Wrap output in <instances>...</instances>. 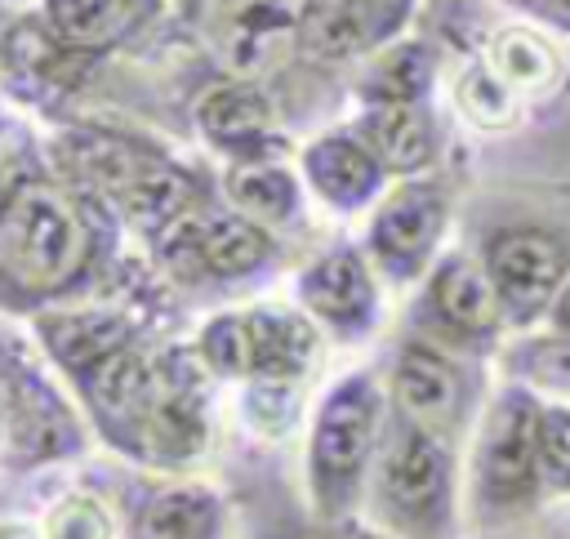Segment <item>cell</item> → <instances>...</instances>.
<instances>
[{
    "label": "cell",
    "instance_id": "cb8c5ba5",
    "mask_svg": "<svg viewBox=\"0 0 570 539\" xmlns=\"http://www.w3.org/2000/svg\"><path fill=\"white\" fill-rule=\"evenodd\" d=\"M512 374L552 388V392H570V334L552 330L548 339H530L521 347H512Z\"/></svg>",
    "mask_w": 570,
    "mask_h": 539
},
{
    "label": "cell",
    "instance_id": "8fae6325",
    "mask_svg": "<svg viewBox=\"0 0 570 539\" xmlns=\"http://www.w3.org/2000/svg\"><path fill=\"white\" fill-rule=\"evenodd\" d=\"M419 321L432 325V334H445L454 347H485L499 334L503 307L494 285L468 254H445L428 276Z\"/></svg>",
    "mask_w": 570,
    "mask_h": 539
},
{
    "label": "cell",
    "instance_id": "4fadbf2b",
    "mask_svg": "<svg viewBox=\"0 0 570 539\" xmlns=\"http://www.w3.org/2000/svg\"><path fill=\"white\" fill-rule=\"evenodd\" d=\"M298 303L316 321H325L338 339H361L374 325V316H379L370 267H365V258L352 245H338V249L321 254L312 267H303Z\"/></svg>",
    "mask_w": 570,
    "mask_h": 539
},
{
    "label": "cell",
    "instance_id": "d4e9b609",
    "mask_svg": "<svg viewBox=\"0 0 570 539\" xmlns=\"http://www.w3.org/2000/svg\"><path fill=\"white\" fill-rule=\"evenodd\" d=\"M539 459L543 490L570 494V405H552L539 414Z\"/></svg>",
    "mask_w": 570,
    "mask_h": 539
},
{
    "label": "cell",
    "instance_id": "ac0fdd59",
    "mask_svg": "<svg viewBox=\"0 0 570 539\" xmlns=\"http://www.w3.org/2000/svg\"><path fill=\"white\" fill-rule=\"evenodd\" d=\"M356 134L374 147L387 174H423L441 151V125L428 102H401V107H361Z\"/></svg>",
    "mask_w": 570,
    "mask_h": 539
},
{
    "label": "cell",
    "instance_id": "6da1fadb",
    "mask_svg": "<svg viewBox=\"0 0 570 539\" xmlns=\"http://www.w3.org/2000/svg\"><path fill=\"white\" fill-rule=\"evenodd\" d=\"M94 200V192L40 174L0 187V294L9 303L67 294L89 276L102 241Z\"/></svg>",
    "mask_w": 570,
    "mask_h": 539
},
{
    "label": "cell",
    "instance_id": "44dd1931",
    "mask_svg": "<svg viewBox=\"0 0 570 539\" xmlns=\"http://www.w3.org/2000/svg\"><path fill=\"white\" fill-rule=\"evenodd\" d=\"M227 200L249 214V218H263V223H294L303 214V192H298V178L289 169H281L276 160H245V165H232L227 178Z\"/></svg>",
    "mask_w": 570,
    "mask_h": 539
},
{
    "label": "cell",
    "instance_id": "e0dca14e",
    "mask_svg": "<svg viewBox=\"0 0 570 539\" xmlns=\"http://www.w3.org/2000/svg\"><path fill=\"white\" fill-rule=\"evenodd\" d=\"M436 67H441V49L428 36H392L365 58L356 76V98L361 107L428 102L436 85Z\"/></svg>",
    "mask_w": 570,
    "mask_h": 539
},
{
    "label": "cell",
    "instance_id": "f546056e",
    "mask_svg": "<svg viewBox=\"0 0 570 539\" xmlns=\"http://www.w3.org/2000/svg\"><path fill=\"white\" fill-rule=\"evenodd\" d=\"M0 539H31V530H22V526H0Z\"/></svg>",
    "mask_w": 570,
    "mask_h": 539
},
{
    "label": "cell",
    "instance_id": "277c9868",
    "mask_svg": "<svg viewBox=\"0 0 570 539\" xmlns=\"http://www.w3.org/2000/svg\"><path fill=\"white\" fill-rule=\"evenodd\" d=\"M374 512L405 539H441L450 535V486L454 459L450 445L396 414L387 423L383 445L374 450Z\"/></svg>",
    "mask_w": 570,
    "mask_h": 539
},
{
    "label": "cell",
    "instance_id": "4316f807",
    "mask_svg": "<svg viewBox=\"0 0 570 539\" xmlns=\"http://www.w3.org/2000/svg\"><path fill=\"white\" fill-rule=\"evenodd\" d=\"M490 4H503V9H512L521 18H530L543 31L570 36V0H490Z\"/></svg>",
    "mask_w": 570,
    "mask_h": 539
},
{
    "label": "cell",
    "instance_id": "1f68e13d",
    "mask_svg": "<svg viewBox=\"0 0 570 539\" xmlns=\"http://www.w3.org/2000/svg\"><path fill=\"white\" fill-rule=\"evenodd\" d=\"M0 129H4V116H0Z\"/></svg>",
    "mask_w": 570,
    "mask_h": 539
},
{
    "label": "cell",
    "instance_id": "9c48e42d",
    "mask_svg": "<svg viewBox=\"0 0 570 539\" xmlns=\"http://www.w3.org/2000/svg\"><path fill=\"white\" fill-rule=\"evenodd\" d=\"M414 0H303L298 13V58L312 62H352L370 58L396 36Z\"/></svg>",
    "mask_w": 570,
    "mask_h": 539
},
{
    "label": "cell",
    "instance_id": "9a60e30c",
    "mask_svg": "<svg viewBox=\"0 0 570 539\" xmlns=\"http://www.w3.org/2000/svg\"><path fill=\"white\" fill-rule=\"evenodd\" d=\"M392 401L396 414H405L410 423L423 428H441L454 423L463 410V383L450 365V356L432 343H405L392 361ZM441 437V432H436Z\"/></svg>",
    "mask_w": 570,
    "mask_h": 539
},
{
    "label": "cell",
    "instance_id": "2e32d148",
    "mask_svg": "<svg viewBox=\"0 0 570 539\" xmlns=\"http://www.w3.org/2000/svg\"><path fill=\"white\" fill-rule=\"evenodd\" d=\"M472 58V53H468ZM476 58L525 102V98H543L561 85V53L557 45L543 36V27L530 22H499L485 31V40L476 45Z\"/></svg>",
    "mask_w": 570,
    "mask_h": 539
},
{
    "label": "cell",
    "instance_id": "7402d4cb",
    "mask_svg": "<svg viewBox=\"0 0 570 539\" xmlns=\"http://www.w3.org/2000/svg\"><path fill=\"white\" fill-rule=\"evenodd\" d=\"M454 107H459V116H468L476 129H508V125H517V116H521V98L472 53L468 58V67L459 71V80H454Z\"/></svg>",
    "mask_w": 570,
    "mask_h": 539
},
{
    "label": "cell",
    "instance_id": "3957f363",
    "mask_svg": "<svg viewBox=\"0 0 570 539\" xmlns=\"http://www.w3.org/2000/svg\"><path fill=\"white\" fill-rule=\"evenodd\" d=\"M539 414L543 405L525 388H503L485 410L472 450V512L481 526L517 521L539 503Z\"/></svg>",
    "mask_w": 570,
    "mask_h": 539
},
{
    "label": "cell",
    "instance_id": "ffe728a7",
    "mask_svg": "<svg viewBox=\"0 0 570 539\" xmlns=\"http://www.w3.org/2000/svg\"><path fill=\"white\" fill-rule=\"evenodd\" d=\"M223 503L205 486H169L134 512V539H218Z\"/></svg>",
    "mask_w": 570,
    "mask_h": 539
},
{
    "label": "cell",
    "instance_id": "7a4b0ae2",
    "mask_svg": "<svg viewBox=\"0 0 570 539\" xmlns=\"http://www.w3.org/2000/svg\"><path fill=\"white\" fill-rule=\"evenodd\" d=\"M379 419H383V396L374 374L356 370L325 392L307 445V486L325 521H338L361 499L370 459L379 450Z\"/></svg>",
    "mask_w": 570,
    "mask_h": 539
},
{
    "label": "cell",
    "instance_id": "83f0119b",
    "mask_svg": "<svg viewBox=\"0 0 570 539\" xmlns=\"http://www.w3.org/2000/svg\"><path fill=\"white\" fill-rule=\"evenodd\" d=\"M289 539H370V535H356V530H347V526H312V530H303V535H289Z\"/></svg>",
    "mask_w": 570,
    "mask_h": 539
},
{
    "label": "cell",
    "instance_id": "7c38bea8",
    "mask_svg": "<svg viewBox=\"0 0 570 539\" xmlns=\"http://www.w3.org/2000/svg\"><path fill=\"white\" fill-rule=\"evenodd\" d=\"M196 129L209 147L245 160H276L285 138L276 129V107L258 80H218L196 98Z\"/></svg>",
    "mask_w": 570,
    "mask_h": 539
},
{
    "label": "cell",
    "instance_id": "f1b7e54d",
    "mask_svg": "<svg viewBox=\"0 0 570 539\" xmlns=\"http://www.w3.org/2000/svg\"><path fill=\"white\" fill-rule=\"evenodd\" d=\"M548 321H552V330H561V334H570V281H566V290L557 294V303H552V312H548Z\"/></svg>",
    "mask_w": 570,
    "mask_h": 539
},
{
    "label": "cell",
    "instance_id": "8992f818",
    "mask_svg": "<svg viewBox=\"0 0 570 539\" xmlns=\"http://www.w3.org/2000/svg\"><path fill=\"white\" fill-rule=\"evenodd\" d=\"M94 49L67 45L40 13H22L0 31V89L31 107H53L94 71Z\"/></svg>",
    "mask_w": 570,
    "mask_h": 539
},
{
    "label": "cell",
    "instance_id": "4dcf8cb0",
    "mask_svg": "<svg viewBox=\"0 0 570 539\" xmlns=\"http://www.w3.org/2000/svg\"><path fill=\"white\" fill-rule=\"evenodd\" d=\"M0 31H4V0H0Z\"/></svg>",
    "mask_w": 570,
    "mask_h": 539
},
{
    "label": "cell",
    "instance_id": "30bf717a",
    "mask_svg": "<svg viewBox=\"0 0 570 539\" xmlns=\"http://www.w3.org/2000/svg\"><path fill=\"white\" fill-rule=\"evenodd\" d=\"M160 254L169 267L196 276H223V281H240L254 276L258 267L272 263V241L258 223L249 218H223V214H205V218H174Z\"/></svg>",
    "mask_w": 570,
    "mask_h": 539
},
{
    "label": "cell",
    "instance_id": "52a82bcc",
    "mask_svg": "<svg viewBox=\"0 0 570 539\" xmlns=\"http://www.w3.org/2000/svg\"><path fill=\"white\" fill-rule=\"evenodd\" d=\"M450 218V187L441 178H405L383 196V205L370 218V254L387 281L419 276Z\"/></svg>",
    "mask_w": 570,
    "mask_h": 539
},
{
    "label": "cell",
    "instance_id": "ba28073f",
    "mask_svg": "<svg viewBox=\"0 0 570 539\" xmlns=\"http://www.w3.org/2000/svg\"><path fill=\"white\" fill-rule=\"evenodd\" d=\"M0 419H9L13 432V463L71 454L80 445V428L9 339H0Z\"/></svg>",
    "mask_w": 570,
    "mask_h": 539
},
{
    "label": "cell",
    "instance_id": "484cf974",
    "mask_svg": "<svg viewBox=\"0 0 570 539\" xmlns=\"http://www.w3.org/2000/svg\"><path fill=\"white\" fill-rule=\"evenodd\" d=\"M49 539H111V530L94 499H67L49 512Z\"/></svg>",
    "mask_w": 570,
    "mask_h": 539
},
{
    "label": "cell",
    "instance_id": "603a6c76",
    "mask_svg": "<svg viewBox=\"0 0 570 539\" xmlns=\"http://www.w3.org/2000/svg\"><path fill=\"white\" fill-rule=\"evenodd\" d=\"M40 18L67 45H80V49H94L98 53L120 31L125 0H40Z\"/></svg>",
    "mask_w": 570,
    "mask_h": 539
},
{
    "label": "cell",
    "instance_id": "d6986e66",
    "mask_svg": "<svg viewBox=\"0 0 570 539\" xmlns=\"http://www.w3.org/2000/svg\"><path fill=\"white\" fill-rule=\"evenodd\" d=\"M245 321V347H249V374L258 379H298L316 352V334L307 321L281 307H249Z\"/></svg>",
    "mask_w": 570,
    "mask_h": 539
},
{
    "label": "cell",
    "instance_id": "5bb4252c",
    "mask_svg": "<svg viewBox=\"0 0 570 539\" xmlns=\"http://www.w3.org/2000/svg\"><path fill=\"white\" fill-rule=\"evenodd\" d=\"M383 160L352 129H325L303 147V178L334 209H361L383 192Z\"/></svg>",
    "mask_w": 570,
    "mask_h": 539
},
{
    "label": "cell",
    "instance_id": "5b68a950",
    "mask_svg": "<svg viewBox=\"0 0 570 539\" xmlns=\"http://www.w3.org/2000/svg\"><path fill=\"white\" fill-rule=\"evenodd\" d=\"M481 272L494 285L508 321L530 325L548 316L570 281V223L512 218L490 227L481 241Z\"/></svg>",
    "mask_w": 570,
    "mask_h": 539
}]
</instances>
